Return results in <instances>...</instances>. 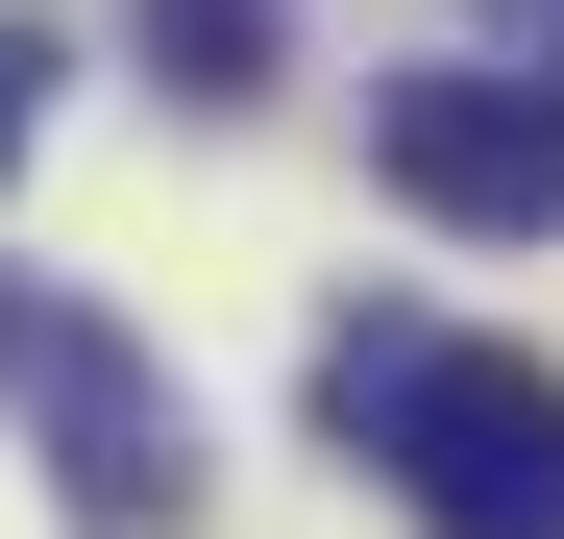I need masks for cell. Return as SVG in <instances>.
<instances>
[{"label":"cell","mask_w":564,"mask_h":539,"mask_svg":"<svg viewBox=\"0 0 564 539\" xmlns=\"http://www.w3.org/2000/svg\"><path fill=\"white\" fill-rule=\"evenodd\" d=\"M319 417L417 491V539H564V369L466 319H319Z\"/></svg>","instance_id":"cell-1"},{"label":"cell","mask_w":564,"mask_h":539,"mask_svg":"<svg viewBox=\"0 0 564 539\" xmlns=\"http://www.w3.org/2000/svg\"><path fill=\"white\" fill-rule=\"evenodd\" d=\"M0 417H50V466H74V515H99V539H148L172 491H197V417L148 393V343L74 319V295H25V270H0Z\"/></svg>","instance_id":"cell-2"},{"label":"cell","mask_w":564,"mask_h":539,"mask_svg":"<svg viewBox=\"0 0 564 539\" xmlns=\"http://www.w3.org/2000/svg\"><path fill=\"white\" fill-rule=\"evenodd\" d=\"M368 172L466 245H540L564 221V74H393L368 99Z\"/></svg>","instance_id":"cell-3"},{"label":"cell","mask_w":564,"mask_h":539,"mask_svg":"<svg viewBox=\"0 0 564 539\" xmlns=\"http://www.w3.org/2000/svg\"><path fill=\"white\" fill-rule=\"evenodd\" d=\"M148 74L172 99H270V0H148Z\"/></svg>","instance_id":"cell-4"},{"label":"cell","mask_w":564,"mask_h":539,"mask_svg":"<svg viewBox=\"0 0 564 539\" xmlns=\"http://www.w3.org/2000/svg\"><path fill=\"white\" fill-rule=\"evenodd\" d=\"M25 123H50V25L0 0V172H25Z\"/></svg>","instance_id":"cell-5"}]
</instances>
